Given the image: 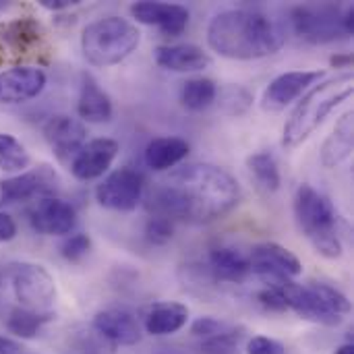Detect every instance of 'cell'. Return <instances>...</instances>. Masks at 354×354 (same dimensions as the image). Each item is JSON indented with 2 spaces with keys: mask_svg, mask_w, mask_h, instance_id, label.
Segmentation results:
<instances>
[{
  "mask_svg": "<svg viewBox=\"0 0 354 354\" xmlns=\"http://www.w3.org/2000/svg\"><path fill=\"white\" fill-rule=\"evenodd\" d=\"M218 93H220V108L228 116H241V114H245L251 108L253 95L245 87H241V85L224 87Z\"/></svg>",
  "mask_w": 354,
  "mask_h": 354,
  "instance_id": "cell-31",
  "label": "cell"
},
{
  "mask_svg": "<svg viewBox=\"0 0 354 354\" xmlns=\"http://www.w3.org/2000/svg\"><path fill=\"white\" fill-rule=\"evenodd\" d=\"M131 15L133 19H137V23L153 25L168 37L183 35L191 21V12L187 6L170 2H135L131 4Z\"/></svg>",
  "mask_w": 354,
  "mask_h": 354,
  "instance_id": "cell-14",
  "label": "cell"
},
{
  "mask_svg": "<svg viewBox=\"0 0 354 354\" xmlns=\"http://www.w3.org/2000/svg\"><path fill=\"white\" fill-rule=\"evenodd\" d=\"M89 251H91V239L85 232L68 234L60 245V255L71 263H79Z\"/></svg>",
  "mask_w": 354,
  "mask_h": 354,
  "instance_id": "cell-32",
  "label": "cell"
},
{
  "mask_svg": "<svg viewBox=\"0 0 354 354\" xmlns=\"http://www.w3.org/2000/svg\"><path fill=\"white\" fill-rule=\"evenodd\" d=\"M75 4H79V0H39V6H41V8L54 10V12L66 10V8H71V6H75Z\"/></svg>",
  "mask_w": 354,
  "mask_h": 354,
  "instance_id": "cell-38",
  "label": "cell"
},
{
  "mask_svg": "<svg viewBox=\"0 0 354 354\" xmlns=\"http://www.w3.org/2000/svg\"><path fill=\"white\" fill-rule=\"evenodd\" d=\"M29 224L44 236H68L77 226L75 207L60 197H41L29 209Z\"/></svg>",
  "mask_w": 354,
  "mask_h": 354,
  "instance_id": "cell-12",
  "label": "cell"
},
{
  "mask_svg": "<svg viewBox=\"0 0 354 354\" xmlns=\"http://www.w3.org/2000/svg\"><path fill=\"white\" fill-rule=\"evenodd\" d=\"M112 100L110 95L97 85V81L83 73L81 79V91H79V102H77V114L81 122H108L112 118Z\"/></svg>",
  "mask_w": 354,
  "mask_h": 354,
  "instance_id": "cell-20",
  "label": "cell"
},
{
  "mask_svg": "<svg viewBox=\"0 0 354 354\" xmlns=\"http://www.w3.org/2000/svg\"><path fill=\"white\" fill-rule=\"evenodd\" d=\"M48 77L37 66H12L0 73V104H23L37 97Z\"/></svg>",
  "mask_w": 354,
  "mask_h": 354,
  "instance_id": "cell-16",
  "label": "cell"
},
{
  "mask_svg": "<svg viewBox=\"0 0 354 354\" xmlns=\"http://www.w3.org/2000/svg\"><path fill=\"white\" fill-rule=\"evenodd\" d=\"M247 354H286V348L272 338L266 336H255L247 344Z\"/></svg>",
  "mask_w": 354,
  "mask_h": 354,
  "instance_id": "cell-35",
  "label": "cell"
},
{
  "mask_svg": "<svg viewBox=\"0 0 354 354\" xmlns=\"http://www.w3.org/2000/svg\"><path fill=\"white\" fill-rule=\"evenodd\" d=\"M2 8H6V2H2V0H0V10H2Z\"/></svg>",
  "mask_w": 354,
  "mask_h": 354,
  "instance_id": "cell-43",
  "label": "cell"
},
{
  "mask_svg": "<svg viewBox=\"0 0 354 354\" xmlns=\"http://www.w3.org/2000/svg\"><path fill=\"white\" fill-rule=\"evenodd\" d=\"M145 193V178L141 172L124 166L110 172L95 189V199L102 207L112 212H133Z\"/></svg>",
  "mask_w": 354,
  "mask_h": 354,
  "instance_id": "cell-9",
  "label": "cell"
},
{
  "mask_svg": "<svg viewBox=\"0 0 354 354\" xmlns=\"http://www.w3.org/2000/svg\"><path fill=\"white\" fill-rule=\"evenodd\" d=\"M15 236H17V224H15V220L8 214L0 212V243H8Z\"/></svg>",
  "mask_w": 354,
  "mask_h": 354,
  "instance_id": "cell-37",
  "label": "cell"
},
{
  "mask_svg": "<svg viewBox=\"0 0 354 354\" xmlns=\"http://www.w3.org/2000/svg\"><path fill=\"white\" fill-rule=\"evenodd\" d=\"M60 178L58 172L41 164L33 170L15 174L10 178L0 180V201L2 203H19V201H29L35 197H52L58 191Z\"/></svg>",
  "mask_w": 354,
  "mask_h": 354,
  "instance_id": "cell-10",
  "label": "cell"
},
{
  "mask_svg": "<svg viewBox=\"0 0 354 354\" xmlns=\"http://www.w3.org/2000/svg\"><path fill=\"white\" fill-rule=\"evenodd\" d=\"M354 91V77L351 71L338 73L328 81L315 83L297 104L290 118L282 131V145L288 149L305 143L317 127L328 118L332 110H336L342 102H346Z\"/></svg>",
  "mask_w": 354,
  "mask_h": 354,
  "instance_id": "cell-4",
  "label": "cell"
},
{
  "mask_svg": "<svg viewBox=\"0 0 354 354\" xmlns=\"http://www.w3.org/2000/svg\"><path fill=\"white\" fill-rule=\"evenodd\" d=\"M249 263H251V274L274 272V274H284L288 278H297L303 272V263L299 261V257L278 243L255 245Z\"/></svg>",
  "mask_w": 354,
  "mask_h": 354,
  "instance_id": "cell-19",
  "label": "cell"
},
{
  "mask_svg": "<svg viewBox=\"0 0 354 354\" xmlns=\"http://www.w3.org/2000/svg\"><path fill=\"white\" fill-rule=\"evenodd\" d=\"M257 301L266 307V309H270V311H276V313H282V311H286L288 307H286V301H284V297L276 290V288H263V290H259L257 292Z\"/></svg>",
  "mask_w": 354,
  "mask_h": 354,
  "instance_id": "cell-36",
  "label": "cell"
},
{
  "mask_svg": "<svg viewBox=\"0 0 354 354\" xmlns=\"http://www.w3.org/2000/svg\"><path fill=\"white\" fill-rule=\"evenodd\" d=\"M255 276L268 288H276L284 297L286 307L307 322L334 328L340 326L353 309L346 295L330 284L324 282L299 284L284 274H272V272H263Z\"/></svg>",
  "mask_w": 354,
  "mask_h": 354,
  "instance_id": "cell-3",
  "label": "cell"
},
{
  "mask_svg": "<svg viewBox=\"0 0 354 354\" xmlns=\"http://www.w3.org/2000/svg\"><path fill=\"white\" fill-rule=\"evenodd\" d=\"M19 354H21V353H19Z\"/></svg>",
  "mask_w": 354,
  "mask_h": 354,
  "instance_id": "cell-45",
  "label": "cell"
},
{
  "mask_svg": "<svg viewBox=\"0 0 354 354\" xmlns=\"http://www.w3.org/2000/svg\"><path fill=\"white\" fill-rule=\"evenodd\" d=\"M2 39L8 41L17 52H25L39 41V27L31 19H17L2 27Z\"/></svg>",
  "mask_w": 354,
  "mask_h": 354,
  "instance_id": "cell-29",
  "label": "cell"
},
{
  "mask_svg": "<svg viewBox=\"0 0 354 354\" xmlns=\"http://www.w3.org/2000/svg\"><path fill=\"white\" fill-rule=\"evenodd\" d=\"M243 336L245 334L241 328H228L212 338H205L199 346V354H234Z\"/></svg>",
  "mask_w": 354,
  "mask_h": 354,
  "instance_id": "cell-30",
  "label": "cell"
},
{
  "mask_svg": "<svg viewBox=\"0 0 354 354\" xmlns=\"http://www.w3.org/2000/svg\"><path fill=\"white\" fill-rule=\"evenodd\" d=\"M118 156V143L108 137H97L87 141L77 156L71 160L68 170L77 180H95L108 172Z\"/></svg>",
  "mask_w": 354,
  "mask_h": 354,
  "instance_id": "cell-15",
  "label": "cell"
},
{
  "mask_svg": "<svg viewBox=\"0 0 354 354\" xmlns=\"http://www.w3.org/2000/svg\"><path fill=\"white\" fill-rule=\"evenodd\" d=\"M52 319H54V313H35V311H27L23 307H17L8 313L6 330L21 340H31Z\"/></svg>",
  "mask_w": 354,
  "mask_h": 354,
  "instance_id": "cell-27",
  "label": "cell"
},
{
  "mask_svg": "<svg viewBox=\"0 0 354 354\" xmlns=\"http://www.w3.org/2000/svg\"><path fill=\"white\" fill-rule=\"evenodd\" d=\"M286 25L263 10H222L207 25V44L230 60H259L278 54L286 44Z\"/></svg>",
  "mask_w": 354,
  "mask_h": 354,
  "instance_id": "cell-2",
  "label": "cell"
},
{
  "mask_svg": "<svg viewBox=\"0 0 354 354\" xmlns=\"http://www.w3.org/2000/svg\"><path fill=\"white\" fill-rule=\"evenodd\" d=\"M241 201L232 174L214 164H187L170 172L151 193L156 216L189 224H207L228 216Z\"/></svg>",
  "mask_w": 354,
  "mask_h": 354,
  "instance_id": "cell-1",
  "label": "cell"
},
{
  "mask_svg": "<svg viewBox=\"0 0 354 354\" xmlns=\"http://www.w3.org/2000/svg\"><path fill=\"white\" fill-rule=\"evenodd\" d=\"M19 351H21V344L17 340L0 336V354H19Z\"/></svg>",
  "mask_w": 354,
  "mask_h": 354,
  "instance_id": "cell-39",
  "label": "cell"
},
{
  "mask_svg": "<svg viewBox=\"0 0 354 354\" xmlns=\"http://www.w3.org/2000/svg\"><path fill=\"white\" fill-rule=\"evenodd\" d=\"M334 354H354V346L353 344H342Z\"/></svg>",
  "mask_w": 354,
  "mask_h": 354,
  "instance_id": "cell-41",
  "label": "cell"
},
{
  "mask_svg": "<svg viewBox=\"0 0 354 354\" xmlns=\"http://www.w3.org/2000/svg\"><path fill=\"white\" fill-rule=\"evenodd\" d=\"M189 151H191L189 143L180 137H156L147 143L143 151V160L147 168L164 172L178 166L189 156Z\"/></svg>",
  "mask_w": 354,
  "mask_h": 354,
  "instance_id": "cell-23",
  "label": "cell"
},
{
  "mask_svg": "<svg viewBox=\"0 0 354 354\" xmlns=\"http://www.w3.org/2000/svg\"><path fill=\"white\" fill-rule=\"evenodd\" d=\"M353 4H301L290 12L292 29L309 44H332L354 31Z\"/></svg>",
  "mask_w": 354,
  "mask_h": 354,
  "instance_id": "cell-7",
  "label": "cell"
},
{
  "mask_svg": "<svg viewBox=\"0 0 354 354\" xmlns=\"http://www.w3.org/2000/svg\"><path fill=\"white\" fill-rule=\"evenodd\" d=\"M77 354H110V353H106L104 348H89V351H83V353H77Z\"/></svg>",
  "mask_w": 354,
  "mask_h": 354,
  "instance_id": "cell-42",
  "label": "cell"
},
{
  "mask_svg": "<svg viewBox=\"0 0 354 354\" xmlns=\"http://www.w3.org/2000/svg\"><path fill=\"white\" fill-rule=\"evenodd\" d=\"M330 64L336 66V68H348L353 64V56L351 54H342V56H332L330 58Z\"/></svg>",
  "mask_w": 354,
  "mask_h": 354,
  "instance_id": "cell-40",
  "label": "cell"
},
{
  "mask_svg": "<svg viewBox=\"0 0 354 354\" xmlns=\"http://www.w3.org/2000/svg\"><path fill=\"white\" fill-rule=\"evenodd\" d=\"M172 236H174V222L172 220H168L164 216H156V214H153V218L147 220V224H145V239L151 245L162 247V245L170 243Z\"/></svg>",
  "mask_w": 354,
  "mask_h": 354,
  "instance_id": "cell-33",
  "label": "cell"
},
{
  "mask_svg": "<svg viewBox=\"0 0 354 354\" xmlns=\"http://www.w3.org/2000/svg\"><path fill=\"white\" fill-rule=\"evenodd\" d=\"M93 330L114 346H135L143 336L137 317L124 309L100 311L93 317Z\"/></svg>",
  "mask_w": 354,
  "mask_h": 354,
  "instance_id": "cell-17",
  "label": "cell"
},
{
  "mask_svg": "<svg viewBox=\"0 0 354 354\" xmlns=\"http://www.w3.org/2000/svg\"><path fill=\"white\" fill-rule=\"evenodd\" d=\"M207 270L212 272L216 282L241 284L251 276L249 257H245L236 249H228V247H218L209 253Z\"/></svg>",
  "mask_w": 354,
  "mask_h": 354,
  "instance_id": "cell-22",
  "label": "cell"
},
{
  "mask_svg": "<svg viewBox=\"0 0 354 354\" xmlns=\"http://www.w3.org/2000/svg\"><path fill=\"white\" fill-rule=\"evenodd\" d=\"M326 77V71H290L278 75L261 95V108L266 112H282L305 91Z\"/></svg>",
  "mask_w": 354,
  "mask_h": 354,
  "instance_id": "cell-11",
  "label": "cell"
},
{
  "mask_svg": "<svg viewBox=\"0 0 354 354\" xmlns=\"http://www.w3.org/2000/svg\"><path fill=\"white\" fill-rule=\"evenodd\" d=\"M353 143H354V114L353 110H348L346 114L340 116V120L336 122L334 131L328 135V139L322 145V153L319 160L324 164V168H336L342 162H346L353 156Z\"/></svg>",
  "mask_w": 354,
  "mask_h": 354,
  "instance_id": "cell-21",
  "label": "cell"
},
{
  "mask_svg": "<svg viewBox=\"0 0 354 354\" xmlns=\"http://www.w3.org/2000/svg\"><path fill=\"white\" fill-rule=\"evenodd\" d=\"M228 328H230V326L222 324L220 319L201 317V319H197V322L191 326V334L205 340V338H212V336H216V334H220V332H224V330H228Z\"/></svg>",
  "mask_w": 354,
  "mask_h": 354,
  "instance_id": "cell-34",
  "label": "cell"
},
{
  "mask_svg": "<svg viewBox=\"0 0 354 354\" xmlns=\"http://www.w3.org/2000/svg\"><path fill=\"white\" fill-rule=\"evenodd\" d=\"M8 278L19 305L35 313H52L56 303V284L50 272L31 261H17L8 266Z\"/></svg>",
  "mask_w": 354,
  "mask_h": 354,
  "instance_id": "cell-8",
  "label": "cell"
},
{
  "mask_svg": "<svg viewBox=\"0 0 354 354\" xmlns=\"http://www.w3.org/2000/svg\"><path fill=\"white\" fill-rule=\"evenodd\" d=\"M0 286H2V276H0Z\"/></svg>",
  "mask_w": 354,
  "mask_h": 354,
  "instance_id": "cell-44",
  "label": "cell"
},
{
  "mask_svg": "<svg viewBox=\"0 0 354 354\" xmlns=\"http://www.w3.org/2000/svg\"><path fill=\"white\" fill-rule=\"evenodd\" d=\"M141 41V31L135 23L122 17H104L91 21L81 31V50L89 64L106 68L129 58Z\"/></svg>",
  "mask_w": 354,
  "mask_h": 354,
  "instance_id": "cell-6",
  "label": "cell"
},
{
  "mask_svg": "<svg viewBox=\"0 0 354 354\" xmlns=\"http://www.w3.org/2000/svg\"><path fill=\"white\" fill-rule=\"evenodd\" d=\"M218 100V85L207 77H191L180 87V104L191 112H201Z\"/></svg>",
  "mask_w": 354,
  "mask_h": 354,
  "instance_id": "cell-26",
  "label": "cell"
},
{
  "mask_svg": "<svg viewBox=\"0 0 354 354\" xmlns=\"http://www.w3.org/2000/svg\"><path fill=\"white\" fill-rule=\"evenodd\" d=\"M29 164L31 158L23 143L8 133H0V170L21 174L25 172V168H29Z\"/></svg>",
  "mask_w": 354,
  "mask_h": 354,
  "instance_id": "cell-28",
  "label": "cell"
},
{
  "mask_svg": "<svg viewBox=\"0 0 354 354\" xmlns=\"http://www.w3.org/2000/svg\"><path fill=\"white\" fill-rule=\"evenodd\" d=\"M247 170L257 187V191H261L263 195H274L280 189V168L276 158L270 151H257L253 156L247 158Z\"/></svg>",
  "mask_w": 354,
  "mask_h": 354,
  "instance_id": "cell-25",
  "label": "cell"
},
{
  "mask_svg": "<svg viewBox=\"0 0 354 354\" xmlns=\"http://www.w3.org/2000/svg\"><path fill=\"white\" fill-rule=\"evenodd\" d=\"M44 139L54 149L56 158L68 166L77 151L87 143V129L79 118H71L68 114H56L44 124Z\"/></svg>",
  "mask_w": 354,
  "mask_h": 354,
  "instance_id": "cell-13",
  "label": "cell"
},
{
  "mask_svg": "<svg viewBox=\"0 0 354 354\" xmlns=\"http://www.w3.org/2000/svg\"><path fill=\"white\" fill-rule=\"evenodd\" d=\"M189 322V309L183 303H156L145 315V330L151 336H170Z\"/></svg>",
  "mask_w": 354,
  "mask_h": 354,
  "instance_id": "cell-24",
  "label": "cell"
},
{
  "mask_svg": "<svg viewBox=\"0 0 354 354\" xmlns=\"http://www.w3.org/2000/svg\"><path fill=\"white\" fill-rule=\"evenodd\" d=\"M295 218L301 232L311 241L322 257L338 259L342 255L338 214L334 203L324 193L311 185H301L295 193Z\"/></svg>",
  "mask_w": 354,
  "mask_h": 354,
  "instance_id": "cell-5",
  "label": "cell"
},
{
  "mask_svg": "<svg viewBox=\"0 0 354 354\" xmlns=\"http://www.w3.org/2000/svg\"><path fill=\"white\" fill-rule=\"evenodd\" d=\"M156 62L172 73H201L212 66V56L195 44H166L158 46Z\"/></svg>",
  "mask_w": 354,
  "mask_h": 354,
  "instance_id": "cell-18",
  "label": "cell"
}]
</instances>
